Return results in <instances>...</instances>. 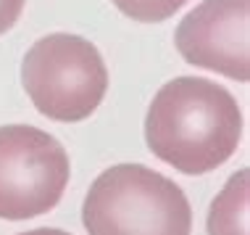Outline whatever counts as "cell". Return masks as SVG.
Returning a JSON list of instances; mask_svg holds the SVG:
<instances>
[{
	"label": "cell",
	"mask_w": 250,
	"mask_h": 235,
	"mask_svg": "<svg viewBox=\"0 0 250 235\" xmlns=\"http://www.w3.org/2000/svg\"><path fill=\"white\" fill-rule=\"evenodd\" d=\"M242 111L232 93L203 77H177L153 98L145 140L161 161L185 174H206L237 151Z\"/></svg>",
	"instance_id": "6da1fadb"
},
{
	"label": "cell",
	"mask_w": 250,
	"mask_h": 235,
	"mask_svg": "<svg viewBox=\"0 0 250 235\" xmlns=\"http://www.w3.org/2000/svg\"><path fill=\"white\" fill-rule=\"evenodd\" d=\"M90 235H190L192 209L174 180L143 164L105 169L82 206Z\"/></svg>",
	"instance_id": "7a4b0ae2"
},
{
	"label": "cell",
	"mask_w": 250,
	"mask_h": 235,
	"mask_svg": "<svg viewBox=\"0 0 250 235\" xmlns=\"http://www.w3.org/2000/svg\"><path fill=\"white\" fill-rule=\"evenodd\" d=\"M21 82L42 117L82 122L103 103L108 69L90 40L56 32L37 40L24 56Z\"/></svg>",
	"instance_id": "3957f363"
},
{
	"label": "cell",
	"mask_w": 250,
	"mask_h": 235,
	"mask_svg": "<svg viewBox=\"0 0 250 235\" xmlns=\"http://www.w3.org/2000/svg\"><path fill=\"white\" fill-rule=\"evenodd\" d=\"M69 153L53 135L29 124L0 127V219L48 214L69 185Z\"/></svg>",
	"instance_id": "277c9868"
},
{
	"label": "cell",
	"mask_w": 250,
	"mask_h": 235,
	"mask_svg": "<svg viewBox=\"0 0 250 235\" xmlns=\"http://www.w3.org/2000/svg\"><path fill=\"white\" fill-rule=\"evenodd\" d=\"M248 32L250 0H203L179 22L174 43L187 64L248 82Z\"/></svg>",
	"instance_id": "5b68a950"
},
{
	"label": "cell",
	"mask_w": 250,
	"mask_h": 235,
	"mask_svg": "<svg viewBox=\"0 0 250 235\" xmlns=\"http://www.w3.org/2000/svg\"><path fill=\"white\" fill-rule=\"evenodd\" d=\"M248 169L234 172L227 180L208 212V235H248Z\"/></svg>",
	"instance_id": "8992f818"
},
{
	"label": "cell",
	"mask_w": 250,
	"mask_h": 235,
	"mask_svg": "<svg viewBox=\"0 0 250 235\" xmlns=\"http://www.w3.org/2000/svg\"><path fill=\"white\" fill-rule=\"evenodd\" d=\"M124 16L140 24H158L177 13L187 0H111Z\"/></svg>",
	"instance_id": "52a82bcc"
},
{
	"label": "cell",
	"mask_w": 250,
	"mask_h": 235,
	"mask_svg": "<svg viewBox=\"0 0 250 235\" xmlns=\"http://www.w3.org/2000/svg\"><path fill=\"white\" fill-rule=\"evenodd\" d=\"M24 5H26V0H0V35H5L19 22Z\"/></svg>",
	"instance_id": "ba28073f"
},
{
	"label": "cell",
	"mask_w": 250,
	"mask_h": 235,
	"mask_svg": "<svg viewBox=\"0 0 250 235\" xmlns=\"http://www.w3.org/2000/svg\"><path fill=\"white\" fill-rule=\"evenodd\" d=\"M19 235H69V233H63V230H56V227H37V230L19 233Z\"/></svg>",
	"instance_id": "9c48e42d"
}]
</instances>
